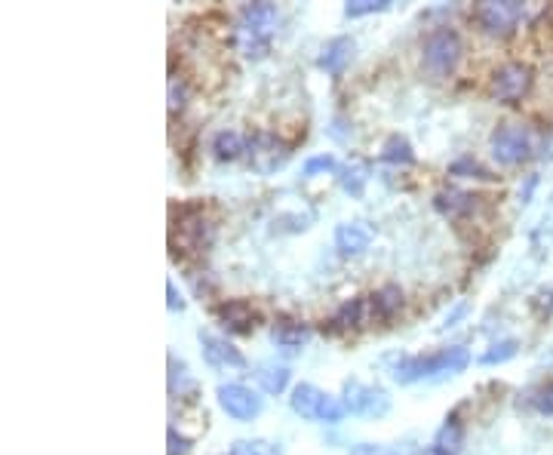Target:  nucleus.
Listing matches in <instances>:
<instances>
[{
  "label": "nucleus",
  "mask_w": 553,
  "mask_h": 455,
  "mask_svg": "<svg viewBox=\"0 0 553 455\" xmlns=\"http://www.w3.org/2000/svg\"><path fill=\"white\" fill-rule=\"evenodd\" d=\"M280 13L274 4H246L237 19V44L246 59H262L271 50V37L277 31Z\"/></svg>",
  "instance_id": "nucleus-1"
},
{
  "label": "nucleus",
  "mask_w": 553,
  "mask_h": 455,
  "mask_svg": "<svg viewBox=\"0 0 553 455\" xmlns=\"http://www.w3.org/2000/svg\"><path fill=\"white\" fill-rule=\"evenodd\" d=\"M467 363H471L467 348L452 345V348H443V351L428 354V357H406V360L394 363V379L400 385H412L421 379H446V376L461 372Z\"/></svg>",
  "instance_id": "nucleus-2"
},
{
  "label": "nucleus",
  "mask_w": 553,
  "mask_h": 455,
  "mask_svg": "<svg viewBox=\"0 0 553 455\" xmlns=\"http://www.w3.org/2000/svg\"><path fill=\"white\" fill-rule=\"evenodd\" d=\"M289 406L299 412L302 419H311V422H326V425H335L345 419L348 406L338 400V397H329L326 391L314 388V385H299L289 397Z\"/></svg>",
  "instance_id": "nucleus-3"
},
{
  "label": "nucleus",
  "mask_w": 553,
  "mask_h": 455,
  "mask_svg": "<svg viewBox=\"0 0 553 455\" xmlns=\"http://www.w3.org/2000/svg\"><path fill=\"white\" fill-rule=\"evenodd\" d=\"M461 59V37L452 28H437L428 34L421 47V62L434 77H446Z\"/></svg>",
  "instance_id": "nucleus-4"
},
{
  "label": "nucleus",
  "mask_w": 553,
  "mask_h": 455,
  "mask_svg": "<svg viewBox=\"0 0 553 455\" xmlns=\"http://www.w3.org/2000/svg\"><path fill=\"white\" fill-rule=\"evenodd\" d=\"M492 154L504 167H517L532 154V133L523 123H504L492 133Z\"/></svg>",
  "instance_id": "nucleus-5"
},
{
  "label": "nucleus",
  "mask_w": 553,
  "mask_h": 455,
  "mask_svg": "<svg viewBox=\"0 0 553 455\" xmlns=\"http://www.w3.org/2000/svg\"><path fill=\"white\" fill-rule=\"evenodd\" d=\"M474 19L489 37H507L523 19V4H517V0H486L477 7Z\"/></svg>",
  "instance_id": "nucleus-6"
},
{
  "label": "nucleus",
  "mask_w": 553,
  "mask_h": 455,
  "mask_svg": "<svg viewBox=\"0 0 553 455\" xmlns=\"http://www.w3.org/2000/svg\"><path fill=\"white\" fill-rule=\"evenodd\" d=\"M532 68L526 62H507L492 74V96L504 105H517L532 90Z\"/></svg>",
  "instance_id": "nucleus-7"
},
{
  "label": "nucleus",
  "mask_w": 553,
  "mask_h": 455,
  "mask_svg": "<svg viewBox=\"0 0 553 455\" xmlns=\"http://www.w3.org/2000/svg\"><path fill=\"white\" fill-rule=\"evenodd\" d=\"M345 406L351 412H357V416H366V419H381V416H388V409H391V400L385 391H378V388H369L363 382H345Z\"/></svg>",
  "instance_id": "nucleus-8"
},
{
  "label": "nucleus",
  "mask_w": 553,
  "mask_h": 455,
  "mask_svg": "<svg viewBox=\"0 0 553 455\" xmlns=\"http://www.w3.org/2000/svg\"><path fill=\"white\" fill-rule=\"evenodd\" d=\"M216 397H219V406L237 422H252L262 412V397L255 394L252 388H246V385H234V382L231 385H219Z\"/></svg>",
  "instance_id": "nucleus-9"
},
{
  "label": "nucleus",
  "mask_w": 553,
  "mask_h": 455,
  "mask_svg": "<svg viewBox=\"0 0 553 455\" xmlns=\"http://www.w3.org/2000/svg\"><path fill=\"white\" fill-rule=\"evenodd\" d=\"M286 157H289L286 145L271 133H259L249 139V160L259 173H274Z\"/></svg>",
  "instance_id": "nucleus-10"
},
{
  "label": "nucleus",
  "mask_w": 553,
  "mask_h": 455,
  "mask_svg": "<svg viewBox=\"0 0 553 455\" xmlns=\"http://www.w3.org/2000/svg\"><path fill=\"white\" fill-rule=\"evenodd\" d=\"M200 348H203V357L212 363V366H231V369H243L246 366V357L231 345V342H225V339H219V336H212V333H203L200 329Z\"/></svg>",
  "instance_id": "nucleus-11"
},
{
  "label": "nucleus",
  "mask_w": 553,
  "mask_h": 455,
  "mask_svg": "<svg viewBox=\"0 0 553 455\" xmlns=\"http://www.w3.org/2000/svg\"><path fill=\"white\" fill-rule=\"evenodd\" d=\"M216 317H219V323L228 329V333H237V336L252 333L255 320H259V317H255V311H252V305L243 302V299H231V302L219 305L216 308Z\"/></svg>",
  "instance_id": "nucleus-12"
},
{
  "label": "nucleus",
  "mask_w": 553,
  "mask_h": 455,
  "mask_svg": "<svg viewBox=\"0 0 553 455\" xmlns=\"http://www.w3.org/2000/svg\"><path fill=\"white\" fill-rule=\"evenodd\" d=\"M179 240L188 253H200L212 240V225L203 219V213H191V216L179 219Z\"/></svg>",
  "instance_id": "nucleus-13"
},
{
  "label": "nucleus",
  "mask_w": 553,
  "mask_h": 455,
  "mask_svg": "<svg viewBox=\"0 0 553 455\" xmlns=\"http://www.w3.org/2000/svg\"><path fill=\"white\" fill-rule=\"evenodd\" d=\"M335 246L342 256H360L369 250V231L360 222H348V225H338L335 231Z\"/></svg>",
  "instance_id": "nucleus-14"
},
{
  "label": "nucleus",
  "mask_w": 553,
  "mask_h": 455,
  "mask_svg": "<svg viewBox=\"0 0 553 455\" xmlns=\"http://www.w3.org/2000/svg\"><path fill=\"white\" fill-rule=\"evenodd\" d=\"M271 339L274 345H280L283 351H299L308 339H311V329L305 323H295V320H280L271 329Z\"/></svg>",
  "instance_id": "nucleus-15"
},
{
  "label": "nucleus",
  "mask_w": 553,
  "mask_h": 455,
  "mask_svg": "<svg viewBox=\"0 0 553 455\" xmlns=\"http://www.w3.org/2000/svg\"><path fill=\"white\" fill-rule=\"evenodd\" d=\"M351 56H354V40L351 37H335L320 56V68L329 71V74H342L345 65L351 62Z\"/></svg>",
  "instance_id": "nucleus-16"
},
{
  "label": "nucleus",
  "mask_w": 553,
  "mask_h": 455,
  "mask_svg": "<svg viewBox=\"0 0 553 455\" xmlns=\"http://www.w3.org/2000/svg\"><path fill=\"white\" fill-rule=\"evenodd\" d=\"M434 203H437V210H440L443 216L458 219V216H464V213L474 210L477 197L467 194V191H458V188H449V191H440V194L434 197Z\"/></svg>",
  "instance_id": "nucleus-17"
},
{
  "label": "nucleus",
  "mask_w": 553,
  "mask_h": 455,
  "mask_svg": "<svg viewBox=\"0 0 553 455\" xmlns=\"http://www.w3.org/2000/svg\"><path fill=\"white\" fill-rule=\"evenodd\" d=\"M403 308V293L397 286H385L372 296V317L375 320H391Z\"/></svg>",
  "instance_id": "nucleus-18"
},
{
  "label": "nucleus",
  "mask_w": 553,
  "mask_h": 455,
  "mask_svg": "<svg viewBox=\"0 0 553 455\" xmlns=\"http://www.w3.org/2000/svg\"><path fill=\"white\" fill-rule=\"evenodd\" d=\"M255 379H259V385L268 394H280L289 385V369L280 366V363H259V366H255Z\"/></svg>",
  "instance_id": "nucleus-19"
},
{
  "label": "nucleus",
  "mask_w": 553,
  "mask_h": 455,
  "mask_svg": "<svg viewBox=\"0 0 553 455\" xmlns=\"http://www.w3.org/2000/svg\"><path fill=\"white\" fill-rule=\"evenodd\" d=\"M212 151H216L219 160H237L246 151V142H243L240 133L222 130V133H216V139H212Z\"/></svg>",
  "instance_id": "nucleus-20"
},
{
  "label": "nucleus",
  "mask_w": 553,
  "mask_h": 455,
  "mask_svg": "<svg viewBox=\"0 0 553 455\" xmlns=\"http://www.w3.org/2000/svg\"><path fill=\"white\" fill-rule=\"evenodd\" d=\"M381 160H388V163H412L415 154H412V148H409L406 139L391 136V139L385 142V148H381Z\"/></svg>",
  "instance_id": "nucleus-21"
},
{
  "label": "nucleus",
  "mask_w": 553,
  "mask_h": 455,
  "mask_svg": "<svg viewBox=\"0 0 553 455\" xmlns=\"http://www.w3.org/2000/svg\"><path fill=\"white\" fill-rule=\"evenodd\" d=\"M194 382L188 379V366L182 360H176V354H169V394H176L182 397L185 388H191Z\"/></svg>",
  "instance_id": "nucleus-22"
},
{
  "label": "nucleus",
  "mask_w": 553,
  "mask_h": 455,
  "mask_svg": "<svg viewBox=\"0 0 553 455\" xmlns=\"http://www.w3.org/2000/svg\"><path fill=\"white\" fill-rule=\"evenodd\" d=\"M369 173V167H366V163H351V167L342 173V188L348 191V194H363V185H366V176Z\"/></svg>",
  "instance_id": "nucleus-23"
},
{
  "label": "nucleus",
  "mask_w": 553,
  "mask_h": 455,
  "mask_svg": "<svg viewBox=\"0 0 553 455\" xmlns=\"http://www.w3.org/2000/svg\"><path fill=\"white\" fill-rule=\"evenodd\" d=\"M231 455H283L277 443H268V440H240L234 443Z\"/></svg>",
  "instance_id": "nucleus-24"
},
{
  "label": "nucleus",
  "mask_w": 553,
  "mask_h": 455,
  "mask_svg": "<svg viewBox=\"0 0 553 455\" xmlns=\"http://www.w3.org/2000/svg\"><path fill=\"white\" fill-rule=\"evenodd\" d=\"M391 7V0H351L345 7V13L351 19H360V16H369V13H385Z\"/></svg>",
  "instance_id": "nucleus-25"
},
{
  "label": "nucleus",
  "mask_w": 553,
  "mask_h": 455,
  "mask_svg": "<svg viewBox=\"0 0 553 455\" xmlns=\"http://www.w3.org/2000/svg\"><path fill=\"white\" fill-rule=\"evenodd\" d=\"M363 320V299H351V302H345L342 308H338V314H335V326H357Z\"/></svg>",
  "instance_id": "nucleus-26"
},
{
  "label": "nucleus",
  "mask_w": 553,
  "mask_h": 455,
  "mask_svg": "<svg viewBox=\"0 0 553 455\" xmlns=\"http://www.w3.org/2000/svg\"><path fill=\"white\" fill-rule=\"evenodd\" d=\"M185 102H188V87H185V80H182V77H173V80H169V114L182 111Z\"/></svg>",
  "instance_id": "nucleus-27"
},
{
  "label": "nucleus",
  "mask_w": 553,
  "mask_h": 455,
  "mask_svg": "<svg viewBox=\"0 0 553 455\" xmlns=\"http://www.w3.org/2000/svg\"><path fill=\"white\" fill-rule=\"evenodd\" d=\"M514 354H517V342H498V345H492V351H486V354L480 357V363H486V366L504 363V360H510Z\"/></svg>",
  "instance_id": "nucleus-28"
},
{
  "label": "nucleus",
  "mask_w": 553,
  "mask_h": 455,
  "mask_svg": "<svg viewBox=\"0 0 553 455\" xmlns=\"http://www.w3.org/2000/svg\"><path fill=\"white\" fill-rule=\"evenodd\" d=\"M335 170V157L329 154H320V157H311L305 163V176H317V173H332Z\"/></svg>",
  "instance_id": "nucleus-29"
},
{
  "label": "nucleus",
  "mask_w": 553,
  "mask_h": 455,
  "mask_svg": "<svg viewBox=\"0 0 553 455\" xmlns=\"http://www.w3.org/2000/svg\"><path fill=\"white\" fill-rule=\"evenodd\" d=\"M169 449H166V455H188L191 452V440L188 437H182L176 428H169Z\"/></svg>",
  "instance_id": "nucleus-30"
},
{
  "label": "nucleus",
  "mask_w": 553,
  "mask_h": 455,
  "mask_svg": "<svg viewBox=\"0 0 553 455\" xmlns=\"http://www.w3.org/2000/svg\"><path fill=\"white\" fill-rule=\"evenodd\" d=\"M452 173H471L474 179H492V173L483 170L477 160H458L455 167H452Z\"/></svg>",
  "instance_id": "nucleus-31"
},
{
  "label": "nucleus",
  "mask_w": 553,
  "mask_h": 455,
  "mask_svg": "<svg viewBox=\"0 0 553 455\" xmlns=\"http://www.w3.org/2000/svg\"><path fill=\"white\" fill-rule=\"evenodd\" d=\"M535 406L544 412V416H553V385H544V388L535 394Z\"/></svg>",
  "instance_id": "nucleus-32"
},
{
  "label": "nucleus",
  "mask_w": 553,
  "mask_h": 455,
  "mask_svg": "<svg viewBox=\"0 0 553 455\" xmlns=\"http://www.w3.org/2000/svg\"><path fill=\"white\" fill-rule=\"evenodd\" d=\"M351 455H397V452H391V449H385V446H372V443H360Z\"/></svg>",
  "instance_id": "nucleus-33"
},
{
  "label": "nucleus",
  "mask_w": 553,
  "mask_h": 455,
  "mask_svg": "<svg viewBox=\"0 0 553 455\" xmlns=\"http://www.w3.org/2000/svg\"><path fill=\"white\" fill-rule=\"evenodd\" d=\"M166 296H169V308H173V311H182V308H185V302H182V296L176 293V283H173V280L166 283Z\"/></svg>",
  "instance_id": "nucleus-34"
},
{
  "label": "nucleus",
  "mask_w": 553,
  "mask_h": 455,
  "mask_svg": "<svg viewBox=\"0 0 553 455\" xmlns=\"http://www.w3.org/2000/svg\"><path fill=\"white\" fill-rule=\"evenodd\" d=\"M541 228H553V197H550V206H547V213L541 219Z\"/></svg>",
  "instance_id": "nucleus-35"
},
{
  "label": "nucleus",
  "mask_w": 553,
  "mask_h": 455,
  "mask_svg": "<svg viewBox=\"0 0 553 455\" xmlns=\"http://www.w3.org/2000/svg\"><path fill=\"white\" fill-rule=\"evenodd\" d=\"M424 455H452L446 446H431V449H424Z\"/></svg>",
  "instance_id": "nucleus-36"
},
{
  "label": "nucleus",
  "mask_w": 553,
  "mask_h": 455,
  "mask_svg": "<svg viewBox=\"0 0 553 455\" xmlns=\"http://www.w3.org/2000/svg\"><path fill=\"white\" fill-rule=\"evenodd\" d=\"M541 305H544V311H547V314H553V289L544 296V302H541Z\"/></svg>",
  "instance_id": "nucleus-37"
}]
</instances>
